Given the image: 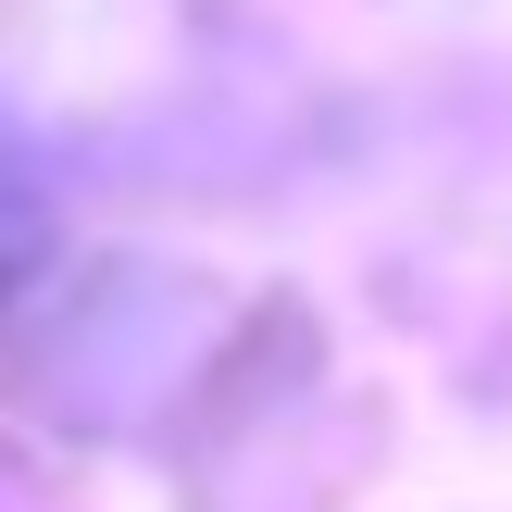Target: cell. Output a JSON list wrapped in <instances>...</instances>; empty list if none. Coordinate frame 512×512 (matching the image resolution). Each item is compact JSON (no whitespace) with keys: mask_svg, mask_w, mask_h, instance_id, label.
Masks as SVG:
<instances>
[{"mask_svg":"<svg viewBox=\"0 0 512 512\" xmlns=\"http://www.w3.org/2000/svg\"><path fill=\"white\" fill-rule=\"evenodd\" d=\"M38 250V188H25V163H13V138H0V275Z\"/></svg>","mask_w":512,"mask_h":512,"instance_id":"1","label":"cell"}]
</instances>
